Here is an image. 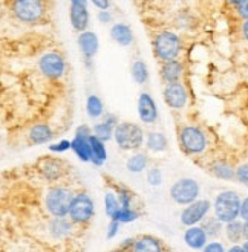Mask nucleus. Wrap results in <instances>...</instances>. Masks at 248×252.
<instances>
[{"label": "nucleus", "instance_id": "1", "mask_svg": "<svg viewBox=\"0 0 248 252\" xmlns=\"http://www.w3.org/2000/svg\"><path fill=\"white\" fill-rule=\"evenodd\" d=\"M241 197L235 191H222L216 196L213 210L214 217L219 219L222 223H231L241 216Z\"/></svg>", "mask_w": 248, "mask_h": 252}, {"label": "nucleus", "instance_id": "43", "mask_svg": "<svg viewBox=\"0 0 248 252\" xmlns=\"http://www.w3.org/2000/svg\"><path fill=\"white\" fill-rule=\"evenodd\" d=\"M94 6H97V8H100V11H107V8L110 6V2H98V0H95L94 2Z\"/></svg>", "mask_w": 248, "mask_h": 252}, {"label": "nucleus", "instance_id": "27", "mask_svg": "<svg viewBox=\"0 0 248 252\" xmlns=\"http://www.w3.org/2000/svg\"><path fill=\"white\" fill-rule=\"evenodd\" d=\"M225 235L231 243H239L244 239V221L235 220L225 225Z\"/></svg>", "mask_w": 248, "mask_h": 252}, {"label": "nucleus", "instance_id": "45", "mask_svg": "<svg viewBox=\"0 0 248 252\" xmlns=\"http://www.w3.org/2000/svg\"><path fill=\"white\" fill-rule=\"evenodd\" d=\"M227 252H245V251H244V248L239 246V245H233Z\"/></svg>", "mask_w": 248, "mask_h": 252}, {"label": "nucleus", "instance_id": "6", "mask_svg": "<svg viewBox=\"0 0 248 252\" xmlns=\"http://www.w3.org/2000/svg\"><path fill=\"white\" fill-rule=\"evenodd\" d=\"M179 142L182 150L188 155L202 153L207 148V138L204 135V131L193 126H187L181 130Z\"/></svg>", "mask_w": 248, "mask_h": 252}, {"label": "nucleus", "instance_id": "30", "mask_svg": "<svg viewBox=\"0 0 248 252\" xmlns=\"http://www.w3.org/2000/svg\"><path fill=\"white\" fill-rule=\"evenodd\" d=\"M212 173L224 181H231L233 177H236V170H233L227 162H214L212 165Z\"/></svg>", "mask_w": 248, "mask_h": 252}, {"label": "nucleus", "instance_id": "33", "mask_svg": "<svg viewBox=\"0 0 248 252\" xmlns=\"http://www.w3.org/2000/svg\"><path fill=\"white\" fill-rule=\"evenodd\" d=\"M145 179H147L149 185L152 187H159L163 184V171L159 168H150L147 170V176H145Z\"/></svg>", "mask_w": 248, "mask_h": 252}, {"label": "nucleus", "instance_id": "9", "mask_svg": "<svg viewBox=\"0 0 248 252\" xmlns=\"http://www.w3.org/2000/svg\"><path fill=\"white\" fill-rule=\"evenodd\" d=\"M38 67L45 77L57 80V78L63 77L66 63H65V58L60 54L46 52L45 55H41V58L38 60Z\"/></svg>", "mask_w": 248, "mask_h": 252}, {"label": "nucleus", "instance_id": "19", "mask_svg": "<svg viewBox=\"0 0 248 252\" xmlns=\"http://www.w3.org/2000/svg\"><path fill=\"white\" fill-rule=\"evenodd\" d=\"M89 144H91V152H92V159L91 162L97 167H101L107 159V152H106V145L103 141H100L98 138H95L94 135L89 138Z\"/></svg>", "mask_w": 248, "mask_h": 252}, {"label": "nucleus", "instance_id": "41", "mask_svg": "<svg viewBox=\"0 0 248 252\" xmlns=\"http://www.w3.org/2000/svg\"><path fill=\"white\" fill-rule=\"evenodd\" d=\"M97 19L101 23H110L112 22V14H110V11H100L97 14Z\"/></svg>", "mask_w": 248, "mask_h": 252}, {"label": "nucleus", "instance_id": "7", "mask_svg": "<svg viewBox=\"0 0 248 252\" xmlns=\"http://www.w3.org/2000/svg\"><path fill=\"white\" fill-rule=\"evenodd\" d=\"M95 214V205L91 196L84 194H77L72 200L71 210H69V220L72 223H87Z\"/></svg>", "mask_w": 248, "mask_h": 252}, {"label": "nucleus", "instance_id": "31", "mask_svg": "<svg viewBox=\"0 0 248 252\" xmlns=\"http://www.w3.org/2000/svg\"><path fill=\"white\" fill-rule=\"evenodd\" d=\"M103 102L101 99L97 96V95H89L87 96V101H86V112L89 115V118L95 120V118H100L103 115Z\"/></svg>", "mask_w": 248, "mask_h": 252}, {"label": "nucleus", "instance_id": "20", "mask_svg": "<svg viewBox=\"0 0 248 252\" xmlns=\"http://www.w3.org/2000/svg\"><path fill=\"white\" fill-rule=\"evenodd\" d=\"M72 150L75 152L77 158H78L81 162H91V159H92V152H91L89 138L75 136L74 139H72Z\"/></svg>", "mask_w": 248, "mask_h": 252}, {"label": "nucleus", "instance_id": "40", "mask_svg": "<svg viewBox=\"0 0 248 252\" xmlns=\"http://www.w3.org/2000/svg\"><path fill=\"white\" fill-rule=\"evenodd\" d=\"M120 221H115L112 220L110 225H109V229H107V239H113V237L118 234V229H120Z\"/></svg>", "mask_w": 248, "mask_h": 252}, {"label": "nucleus", "instance_id": "4", "mask_svg": "<svg viewBox=\"0 0 248 252\" xmlns=\"http://www.w3.org/2000/svg\"><path fill=\"white\" fill-rule=\"evenodd\" d=\"M153 52L159 60H163L164 63L177 60V57L181 52L179 37L170 31L159 32L153 41Z\"/></svg>", "mask_w": 248, "mask_h": 252}, {"label": "nucleus", "instance_id": "5", "mask_svg": "<svg viewBox=\"0 0 248 252\" xmlns=\"http://www.w3.org/2000/svg\"><path fill=\"white\" fill-rule=\"evenodd\" d=\"M199 184L192 177H182L175 181L170 187V199L182 206H188L198 200L199 197Z\"/></svg>", "mask_w": 248, "mask_h": 252}, {"label": "nucleus", "instance_id": "2", "mask_svg": "<svg viewBox=\"0 0 248 252\" xmlns=\"http://www.w3.org/2000/svg\"><path fill=\"white\" fill-rule=\"evenodd\" d=\"M113 138L121 150H138L145 141L142 128L135 123H127V121L120 123L116 126Z\"/></svg>", "mask_w": 248, "mask_h": 252}, {"label": "nucleus", "instance_id": "12", "mask_svg": "<svg viewBox=\"0 0 248 252\" xmlns=\"http://www.w3.org/2000/svg\"><path fill=\"white\" fill-rule=\"evenodd\" d=\"M69 19L72 28L77 31L86 32L87 25H89V11H87V2L84 0H72L69 6Z\"/></svg>", "mask_w": 248, "mask_h": 252}, {"label": "nucleus", "instance_id": "47", "mask_svg": "<svg viewBox=\"0 0 248 252\" xmlns=\"http://www.w3.org/2000/svg\"><path fill=\"white\" fill-rule=\"evenodd\" d=\"M242 248H244V251H245V252H248V240H245V242H244Z\"/></svg>", "mask_w": 248, "mask_h": 252}, {"label": "nucleus", "instance_id": "21", "mask_svg": "<svg viewBox=\"0 0 248 252\" xmlns=\"http://www.w3.org/2000/svg\"><path fill=\"white\" fill-rule=\"evenodd\" d=\"M132 252H163L161 245L152 235H142L132 245Z\"/></svg>", "mask_w": 248, "mask_h": 252}, {"label": "nucleus", "instance_id": "8", "mask_svg": "<svg viewBox=\"0 0 248 252\" xmlns=\"http://www.w3.org/2000/svg\"><path fill=\"white\" fill-rule=\"evenodd\" d=\"M12 11L20 22L34 23L41 19L45 6L38 0H17L12 3Z\"/></svg>", "mask_w": 248, "mask_h": 252}, {"label": "nucleus", "instance_id": "35", "mask_svg": "<svg viewBox=\"0 0 248 252\" xmlns=\"http://www.w3.org/2000/svg\"><path fill=\"white\" fill-rule=\"evenodd\" d=\"M118 200L121 203V208L132 210V206H130V202H132V194H130L129 189H126V188H120L118 189Z\"/></svg>", "mask_w": 248, "mask_h": 252}, {"label": "nucleus", "instance_id": "28", "mask_svg": "<svg viewBox=\"0 0 248 252\" xmlns=\"http://www.w3.org/2000/svg\"><path fill=\"white\" fill-rule=\"evenodd\" d=\"M105 211L110 217V220H113L116 217V214L121 211V203L115 192H112V191L105 194Z\"/></svg>", "mask_w": 248, "mask_h": 252}, {"label": "nucleus", "instance_id": "37", "mask_svg": "<svg viewBox=\"0 0 248 252\" xmlns=\"http://www.w3.org/2000/svg\"><path fill=\"white\" fill-rule=\"evenodd\" d=\"M69 148H72V141H60V142H57V144H52L49 145V150L51 152H55V153H62V152H66L69 150Z\"/></svg>", "mask_w": 248, "mask_h": 252}, {"label": "nucleus", "instance_id": "13", "mask_svg": "<svg viewBox=\"0 0 248 252\" xmlns=\"http://www.w3.org/2000/svg\"><path fill=\"white\" fill-rule=\"evenodd\" d=\"M138 116H140V120L145 124L155 123L156 118H158L156 102L147 92H142L138 98Z\"/></svg>", "mask_w": 248, "mask_h": 252}, {"label": "nucleus", "instance_id": "25", "mask_svg": "<svg viewBox=\"0 0 248 252\" xmlns=\"http://www.w3.org/2000/svg\"><path fill=\"white\" fill-rule=\"evenodd\" d=\"M147 162H149V159L145 153H135L126 160V168L130 173H141L142 170H145V167H147Z\"/></svg>", "mask_w": 248, "mask_h": 252}, {"label": "nucleus", "instance_id": "26", "mask_svg": "<svg viewBox=\"0 0 248 252\" xmlns=\"http://www.w3.org/2000/svg\"><path fill=\"white\" fill-rule=\"evenodd\" d=\"M115 128H116V127H113L112 124H109V123H106V121H101V123H97V124L94 126L92 133H94V136H95V138H98L100 141L106 142V141H110V139L113 138V135H115Z\"/></svg>", "mask_w": 248, "mask_h": 252}, {"label": "nucleus", "instance_id": "29", "mask_svg": "<svg viewBox=\"0 0 248 252\" xmlns=\"http://www.w3.org/2000/svg\"><path fill=\"white\" fill-rule=\"evenodd\" d=\"M130 73H132V78L138 84H144V83H147V80H149V67L142 60H135L134 62L132 69H130Z\"/></svg>", "mask_w": 248, "mask_h": 252}, {"label": "nucleus", "instance_id": "17", "mask_svg": "<svg viewBox=\"0 0 248 252\" xmlns=\"http://www.w3.org/2000/svg\"><path fill=\"white\" fill-rule=\"evenodd\" d=\"M72 221L66 217H54L49 221V232L54 239H65L66 235L71 234Z\"/></svg>", "mask_w": 248, "mask_h": 252}, {"label": "nucleus", "instance_id": "10", "mask_svg": "<svg viewBox=\"0 0 248 252\" xmlns=\"http://www.w3.org/2000/svg\"><path fill=\"white\" fill-rule=\"evenodd\" d=\"M212 203L209 200H196L195 203L185 206L181 213V223L187 228L198 226V223L206 220V216L210 211Z\"/></svg>", "mask_w": 248, "mask_h": 252}, {"label": "nucleus", "instance_id": "39", "mask_svg": "<svg viewBox=\"0 0 248 252\" xmlns=\"http://www.w3.org/2000/svg\"><path fill=\"white\" fill-rule=\"evenodd\" d=\"M202 252H227L222 246V243L219 242H210L206 245V248L202 249Z\"/></svg>", "mask_w": 248, "mask_h": 252}, {"label": "nucleus", "instance_id": "15", "mask_svg": "<svg viewBox=\"0 0 248 252\" xmlns=\"http://www.w3.org/2000/svg\"><path fill=\"white\" fill-rule=\"evenodd\" d=\"M207 239L209 235L202 229V226H190L184 232V242L192 249H204L207 245Z\"/></svg>", "mask_w": 248, "mask_h": 252}, {"label": "nucleus", "instance_id": "38", "mask_svg": "<svg viewBox=\"0 0 248 252\" xmlns=\"http://www.w3.org/2000/svg\"><path fill=\"white\" fill-rule=\"evenodd\" d=\"M231 5H235L239 16L244 17L245 20H248V0H241V2H233Z\"/></svg>", "mask_w": 248, "mask_h": 252}, {"label": "nucleus", "instance_id": "3", "mask_svg": "<svg viewBox=\"0 0 248 252\" xmlns=\"http://www.w3.org/2000/svg\"><path fill=\"white\" fill-rule=\"evenodd\" d=\"M74 197L75 196L72 194L71 189L63 187H55L48 191L45 197V206L54 217H66L69 214Z\"/></svg>", "mask_w": 248, "mask_h": 252}, {"label": "nucleus", "instance_id": "44", "mask_svg": "<svg viewBox=\"0 0 248 252\" xmlns=\"http://www.w3.org/2000/svg\"><path fill=\"white\" fill-rule=\"evenodd\" d=\"M242 35H244V38L248 41V20H245L244 25H242Z\"/></svg>", "mask_w": 248, "mask_h": 252}, {"label": "nucleus", "instance_id": "34", "mask_svg": "<svg viewBox=\"0 0 248 252\" xmlns=\"http://www.w3.org/2000/svg\"><path fill=\"white\" fill-rule=\"evenodd\" d=\"M137 219H138V213H135L134 210H124V208H121V211L116 214V217L113 220L120 221V223H130V221H135Z\"/></svg>", "mask_w": 248, "mask_h": 252}, {"label": "nucleus", "instance_id": "18", "mask_svg": "<svg viewBox=\"0 0 248 252\" xmlns=\"http://www.w3.org/2000/svg\"><path fill=\"white\" fill-rule=\"evenodd\" d=\"M181 75H182V64L178 60L163 63L161 77L164 78V81L167 84H170V83H178L179 78H181Z\"/></svg>", "mask_w": 248, "mask_h": 252}, {"label": "nucleus", "instance_id": "46", "mask_svg": "<svg viewBox=\"0 0 248 252\" xmlns=\"http://www.w3.org/2000/svg\"><path fill=\"white\" fill-rule=\"evenodd\" d=\"M244 239L248 240V221H244Z\"/></svg>", "mask_w": 248, "mask_h": 252}, {"label": "nucleus", "instance_id": "24", "mask_svg": "<svg viewBox=\"0 0 248 252\" xmlns=\"http://www.w3.org/2000/svg\"><path fill=\"white\" fill-rule=\"evenodd\" d=\"M41 174L46 177L48 181H55L62 174V164L55 159H46L41 162Z\"/></svg>", "mask_w": 248, "mask_h": 252}, {"label": "nucleus", "instance_id": "11", "mask_svg": "<svg viewBox=\"0 0 248 252\" xmlns=\"http://www.w3.org/2000/svg\"><path fill=\"white\" fill-rule=\"evenodd\" d=\"M163 96H164V102H166V104L170 109H175V110L184 109L185 104H187V99H188L185 87L179 81L178 83L166 84Z\"/></svg>", "mask_w": 248, "mask_h": 252}, {"label": "nucleus", "instance_id": "42", "mask_svg": "<svg viewBox=\"0 0 248 252\" xmlns=\"http://www.w3.org/2000/svg\"><path fill=\"white\" fill-rule=\"evenodd\" d=\"M239 217L242 219V221H248V197L244 199L241 203V216Z\"/></svg>", "mask_w": 248, "mask_h": 252}, {"label": "nucleus", "instance_id": "23", "mask_svg": "<svg viewBox=\"0 0 248 252\" xmlns=\"http://www.w3.org/2000/svg\"><path fill=\"white\" fill-rule=\"evenodd\" d=\"M145 145H147L150 152L161 153L167 148V138L159 131H152L147 135V138H145Z\"/></svg>", "mask_w": 248, "mask_h": 252}, {"label": "nucleus", "instance_id": "36", "mask_svg": "<svg viewBox=\"0 0 248 252\" xmlns=\"http://www.w3.org/2000/svg\"><path fill=\"white\" fill-rule=\"evenodd\" d=\"M236 179L242 185L248 187V164H242L236 168Z\"/></svg>", "mask_w": 248, "mask_h": 252}, {"label": "nucleus", "instance_id": "32", "mask_svg": "<svg viewBox=\"0 0 248 252\" xmlns=\"http://www.w3.org/2000/svg\"><path fill=\"white\" fill-rule=\"evenodd\" d=\"M222 221L219 219H216V217H207L206 220L202 221V229L206 231V234L209 237H216V235H219L221 231H222Z\"/></svg>", "mask_w": 248, "mask_h": 252}, {"label": "nucleus", "instance_id": "22", "mask_svg": "<svg viewBox=\"0 0 248 252\" xmlns=\"http://www.w3.org/2000/svg\"><path fill=\"white\" fill-rule=\"evenodd\" d=\"M54 133L49 126L46 124H37L31 130H29V139L33 141V144H46L52 139Z\"/></svg>", "mask_w": 248, "mask_h": 252}, {"label": "nucleus", "instance_id": "14", "mask_svg": "<svg viewBox=\"0 0 248 252\" xmlns=\"http://www.w3.org/2000/svg\"><path fill=\"white\" fill-rule=\"evenodd\" d=\"M78 48L84 57L86 62H91L92 58L97 55L98 52V48H100V41H98V37L95 32H91V31H86V32H81L78 35Z\"/></svg>", "mask_w": 248, "mask_h": 252}, {"label": "nucleus", "instance_id": "16", "mask_svg": "<svg viewBox=\"0 0 248 252\" xmlns=\"http://www.w3.org/2000/svg\"><path fill=\"white\" fill-rule=\"evenodd\" d=\"M110 37L115 43L121 44V46H129L134 40L132 28L126 23H115L110 28Z\"/></svg>", "mask_w": 248, "mask_h": 252}]
</instances>
